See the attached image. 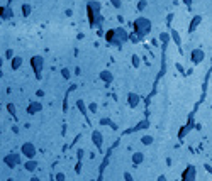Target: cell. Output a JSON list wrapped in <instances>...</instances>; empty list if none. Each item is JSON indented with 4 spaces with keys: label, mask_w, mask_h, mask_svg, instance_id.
<instances>
[{
    "label": "cell",
    "mask_w": 212,
    "mask_h": 181,
    "mask_svg": "<svg viewBox=\"0 0 212 181\" xmlns=\"http://www.w3.org/2000/svg\"><path fill=\"white\" fill-rule=\"evenodd\" d=\"M43 64H44V59L41 58V56H34V58L31 59V66H32V70H34L36 76H41V73H43Z\"/></svg>",
    "instance_id": "cell-1"
},
{
    "label": "cell",
    "mask_w": 212,
    "mask_h": 181,
    "mask_svg": "<svg viewBox=\"0 0 212 181\" xmlns=\"http://www.w3.org/2000/svg\"><path fill=\"white\" fill-rule=\"evenodd\" d=\"M22 12H24V15H29V12H31V7H29V5H22Z\"/></svg>",
    "instance_id": "cell-4"
},
{
    "label": "cell",
    "mask_w": 212,
    "mask_h": 181,
    "mask_svg": "<svg viewBox=\"0 0 212 181\" xmlns=\"http://www.w3.org/2000/svg\"><path fill=\"white\" fill-rule=\"evenodd\" d=\"M20 64H22V58H19V56H14V58L10 59V66H12V70H19Z\"/></svg>",
    "instance_id": "cell-2"
},
{
    "label": "cell",
    "mask_w": 212,
    "mask_h": 181,
    "mask_svg": "<svg viewBox=\"0 0 212 181\" xmlns=\"http://www.w3.org/2000/svg\"><path fill=\"white\" fill-rule=\"evenodd\" d=\"M0 64H2V59H0Z\"/></svg>",
    "instance_id": "cell-7"
},
{
    "label": "cell",
    "mask_w": 212,
    "mask_h": 181,
    "mask_svg": "<svg viewBox=\"0 0 212 181\" xmlns=\"http://www.w3.org/2000/svg\"><path fill=\"white\" fill-rule=\"evenodd\" d=\"M0 15L4 19H9V17H12V10L9 7H0Z\"/></svg>",
    "instance_id": "cell-3"
},
{
    "label": "cell",
    "mask_w": 212,
    "mask_h": 181,
    "mask_svg": "<svg viewBox=\"0 0 212 181\" xmlns=\"http://www.w3.org/2000/svg\"><path fill=\"white\" fill-rule=\"evenodd\" d=\"M63 76H70V71H68V70H63Z\"/></svg>",
    "instance_id": "cell-6"
},
{
    "label": "cell",
    "mask_w": 212,
    "mask_h": 181,
    "mask_svg": "<svg viewBox=\"0 0 212 181\" xmlns=\"http://www.w3.org/2000/svg\"><path fill=\"white\" fill-rule=\"evenodd\" d=\"M102 78H107V80H110V75H109V73H102Z\"/></svg>",
    "instance_id": "cell-5"
}]
</instances>
